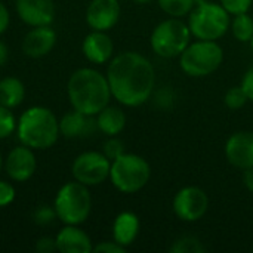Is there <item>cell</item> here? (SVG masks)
Listing matches in <instances>:
<instances>
[{
    "label": "cell",
    "mask_w": 253,
    "mask_h": 253,
    "mask_svg": "<svg viewBox=\"0 0 253 253\" xmlns=\"http://www.w3.org/2000/svg\"><path fill=\"white\" fill-rule=\"evenodd\" d=\"M105 76L113 98L129 108L144 105L156 87L153 64L147 56L135 50H126L113 56Z\"/></svg>",
    "instance_id": "obj_1"
},
{
    "label": "cell",
    "mask_w": 253,
    "mask_h": 253,
    "mask_svg": "<svg viewBox=\"0 0 253 253\" xmlns=\"http://www.w3.org/2000/svg\"><path fill=\"white\" fill-rule=\"evenodd\" d=\"M67 95L71 107L87 116H96L113 98L107 76L90 67L79 68L70 76Z\"/></svg>",
    "instance_id": "obj_2"
},
{
    "label": "cell",
    "mask_w": 253,
    "mask_h": 253,
    "mask_svg": "<svg viewBox=\"0 0 253 253\" xmlns=\"http://www.w3.org/2000/svg\"><path fill=\"white\" fill-rule=\"evenodd\" d=\"M16 135L22 145L34 151L47 150L53 147L61 136L59 120L47 107H30L16 122Z\"/></svg>",
    "instance_id": "obj_3"
},
{
    "label": "cell",
    "mask_w": 253,
    "mask_h": 253,
    "mask_svg": "<svg viewBox=\"0 0 253 253\" xmlns=\"http://www.w3.org/2000/svg\"><path fill=\"white\" fill-rule=\"evenodd\" d=\"M188 27L197 40H219L230 30V13L221 3L197 0V4L188 15Z\"/></svg>",
    "instance_id": "obj_4"
},
{
    "label": "cell",
    "mask_w": 253,
    "mask_h": 253,
    "mask_svg": "<svg viewBox=\"0 0 253 253\" xmlns=\"http://www.w3.org/2000/svg\"><path fill=\"white\" fill-rule=\"evenodd\" d=\"M58 219L64 225H80L87 221L92 212V196L89 187L79 181L65 182L53 200Z\"/></svg>",
    "instance_id": "obj_5"
},
{
    "label": "cell",
    "mask_w": 253,
    "mask_h": 253,
    "mask_svg": "<svg viewBox=\"0 0 253 253\" xmlns=\"http://www.w3.org/2000/svg\"><path fill=\"white\" fill-rule=\"evenodd\" d=\"M151 178L150 163L138 154L125 153L111 162L110 181L116 190L123 194H135L141 191Z\"/></svg>",
    "instance_id": "obj_6"
},
{
    "label": "cell",
    "mask_w": 253,
    "mask_h": 253,
    "mask_svg": "<svg viewBox=\"0 0 253 253\" xmlns=\"http://www.w3.org/2000/svg\"><path fill=\"white\" fill-rule=\"evenodd\" d=\"M224 61V50L215 40L191 42L179 55V67L190 77H206L213 74Z\"/></svg>",
    "instance_id": "obj_7"
},
{
    "label": "cell",
    "mask_w": 253,
    "mask_h": 253,
    "mask_svg": "<svg viewBox=\"0 0 253 253\" xmlns=\"http://www.w3.org/2000/svg\"><path fill=\"white\" fill-rule=\"evenodd\" d=\"M191 31L181 18H168L159 22L150 36V46L160 58H176L191 43Z\"/></svg>",
    "instance_id": "obj_8"
},
{
    "label": "cell",
    "mask_w": 253,
    "mask_h": 253,
    "mask_svg": "<svg viewBox=\"0 0 253 253\" xmlns=\"http://www.w3.org/2000/svg\"><path fill=\"white\" fill-rule=\"evenodd\" d=\"M111 160L101 151H84L71 165L73 178L86 187L101 185L110 178Z\"/></svg>",
    "instance_id": "obj_9"
},
{
    "label": "cell",
    "mask_w": 253,
    "mask_h": 253,
    "mask_svg": "<svg viewBox=\"0 0 253 253\" xmlns=\"http://www.w3.org/2000/svg\"><path fill=\"white\" fill-rule=\"evenodd\" d=\"M172 209L176 218L184 222L200 221L209 209V197L200 187L188 185L178 190L173 197Z\"/></svg>",
    "instance_id": "obj_10"
},
{
    "label": "cell",
    "mask_w": 253,
    "mask_h": 253,
    "mask_svg": "<svg viewBox=\"0 0 253 253\" xmlns=\"http://www.w3.org/2000/svg\"><path fill=\"white\" fill-rule=\"evenodd\" d=\"M3 168L6 175L15 182H27L33 178L37 169V159L34 150L27 145L15 147L9 151L4 159Z\"/></svg>",
    "instance_id": "obj_11"
},
{
    "label": "cell",
    "mask_w": 253,
    "mask_h": 253,
    "mask_svg": "<svg viewBox=\"0 0 253 253\" xmlns=\"http://www.w3.org/2000/svg\"><path fill=\"white\" fill-rule=\"evenodd\" d=\"M228 163L240 170L253 168V132L242 130L233 133L225 142Z\"/></svg>",
    "instance_id": "obj_12"
},
{
    "label": "cell",
    "mask_w": 253,
    "mask_h": 253,
    "mask_svg": "<svg viewBox=\"0 0 253 253\" xmlns=\"http://www.w3.org/2000/svg\"><path fill=\"white\" fill-rule=\"evenodd\" d=\"M119 0H92L86 9V22L92 30L110 31L120 19Z\"/></svg>",
    "instance_id": "obj_13"
},
{
    "label": "cell",
    "mask_w": 253,
    "mask_h": 253,
    "mask_svg": "<svg viewBox=\"0 0 253 253\" xmlns=\"http://www.w3.org/2000/svg\"><path fill=\"white\" fill-rule=\"evenodd\" d=\"M19 19L30 27L50 25L55 19L53 0H15Z\"/></svg>",
    "instance_id": "obj_14"
},
{
    "label": "cell",
    "mask_w": 253,
    "mask_h": 253,
    "mask_svg": "<svg viewBox=\"0 0 253 253\" xmlns=\"http://www.w3.org/2000/svg\"><path fill=\"white\" fill-rule=\"evenodd\" d=\"M56 44V31L50 25L31 27L24 36L21 49L28 58H43L52 52Z\"/></svg>",
    "instance_id": "obj_15"
},
{
    "label": "cell",
    "mask_w": 253,
    "mask_h": 253,
    "mask_svg": "<svg viewBox=\"0 0 253 253\" xmlns=\"http://www.w3.org/2000/svg\"><path fill=\"white\" fill-rule=\"evenodd\" d=\"M82 52L92 64H108L114 55V43L107 31L92 30L82 42Z\"/></svg>",
    "instance_id": "obj_16"
},
{
    "label": "cell",
    "mask_w": 253,
    "mask_h": 253,
    "mask_svg": "<svg viewBox=\"0 0 253 253\" xmlns=\"http://www.w3.org/2000/svg\"><path fill=\"white\" fill-rule=\"evenodd\" d=\"M96 129V120L93 119V116L83 114L74 108L59 119V132L67 139L87 138Z\"/></svg>",
    "instance_id": "obj_17"
},
{
    "label": "cell",
    "mask_w": 253,
    "mask_h": 253,
    "mask_svg": "<svg viewBox=\"0 0 253 253\" xmlns=\"http://www.w3.org/2000/svg\"><path fill=\"white\" fill-rule=\"evenodd\" d=\"M56 251L61 253H90L93 243L79 225H64L55 237Z\"/></svg>",
    "instance_id": "obj_18"
},
{
    "label": "cell",
    "mask_w": 253,
    "mask_h": 253,
    "mask_svg": "<svg viewBox=\"0 0 253 253\" xmlns=\"http://www.w3.org/2000/svg\"><path fill=\"white\" fill-rule=\"evenodd\" d=\"M139 230L141 222L136 213L129 211L120 212L113 222V240L127 249L136 240Z\"/></svg>",
    "instance_id": "obj_19"
},
{
    "label": "cell",
    "mask_w": 253,
    "mask_h": 253,
    "mask_svg": "<svg viewBox=\"0 0 253 253\" xmlns=\"http://www.w3.org/2000/svg\"><path fill=\"white\" fill-rule=\"evenodd\" d=\"M96 127L107 136H117L126 126V114L120 107L107 105L96 114Z\"/></svg>",
    "instance_id": "obj_20"
},
{
    "label": "cell",
    "mask_w": 253,
    "mask_h": 253,
    "mask_svg": "<svg viewBox=\"0 0 253 253\" xmlns=\"http://www.w3.org/2000/svg\"><path fill=\"white\" fill-rule=\"evenodd\" d=\"M25 98V86L15 76L0 79V105L10 110L19 107Z\"/></svg>",
    "instance_id": "obj_21"
},
{
    "label": "cell",
    "mask_w": 253,
    "mask_h": 253,
    "mask_svg": "<svg viewBox=\"0 0 253 253\" xmlns=\"http://www.w3.org/2000/svg\"><path fill=\"white\" fill-rule=\"evenodd\" d=\"M230 28L236 40L242 43H249L253 37V18L248 12L234 15Z\"/></svg>",
    "instance_id": "obj_22"
},
{
    "label": "cell",
    "mask_w": 253,
    "mask_h": 253,
    "mask_svg": "<svg viewBox=\"0 0 253 253\" xmlns=\"http://www.w3.org/2000/svg\"><path fill=\"white\" fill-rule=\"evenodd\" d=\"M159 7L172 18H182L190 15V12L197 4V0H157Z\"/></svg>",
    "instance_id": "obj_23"
},
{
    "label": "cell",
    "mask_w": 253,
    "mask_h": 253,
    "mask_svg": "<svg viewBox=\"0 0 253 253\" xmlns=\"http://www.w3.org/2000/svg\"><path fill=\"white\" fill-rule=\"evenodd\" d=\"M169 252L172 253H205L206 246L202 243V240L196 236H182L173 242V245L169 248Z\"/></svg>",
    "instance_id": "obj_24"
},
{
    "label": "cell",
    "mask_w": 253,
    "mask_h": 253,
    "mask_svg": "<svg viewBox=\"0 0 253 253\" xmlns=\"http://www.w3.org/2000/svg\"><path fill=\"white\" fill-rule=\"evenodd\" d=\"M249 102V98L242 86H233L227 90L224 96V104L230 110H240Z\"/></svg>",
    "instance_id": "obj_25"
},
{
    "label": "cell",
    "mask_w": 253,
    "mask_h": 253,
    "mask_svg": "<svg viewBox=\"0 0 253 253\" xmlns=\"http://www.w3.org/2000/svg\"><path fill=\"white\" fill-rule=\"evenodd\" d=\"M16 122L12 110L0 105V139L9 138L16 130Z\"/></svg>",
    "instance_id": "obj_26"
},
{
    "label": "cell",
    "mask_w": 253,
    "mask_h": 253,
    "mask_svg": "<svg viewBox=\"0 0 253 253\" xmlns=\"http://www.w3.org/2000/svg\"><path fill=\"white\" fill-rule=\"evenodd\" d=\"M55 219H58L56 211H55V208H50V206H47V205L39 206V208L34 211V213H33V221H34L37 225H42V227L50 225Z\"/></svg>",
    "instance_id": "obj_27"
},
{
    "label": "cell",
    "mask_w": 253,
    "mask_h": 253,
    "mask_svg": "<svg viewBox=\"0 0 253 253\" xmlns=\"http://www.w3.org/2000/svg\"><path fill=\"white\" fill-rule=\"evenodd\" d=\"M102 153L113 162V160H116L117 157H120L122 154L126 153L125 151V144L117 136H108V139L102 145Z\"/></svg>",
    "instance_id": "obj_28"
},
{
    "label": "cell",
    "mask_w": 253,
    "mask_h": 253,
    "mask_svg": "<svg viewBox=\"0 0 253 253\" xmlns=\"http://www.w3.org/2000/svg\"><path fill=\"white\" fill-rule=\"evenodd\" d=\"M222 7L231 15H239V13H246L252 7L253 0H219Z\"/></svg>",
    "instance_id": "obj_29"
},
{
    "label": "cell",
    "mask_w": 253,
    "mask_h": 253,
    "mask_svg": "<svg viewBox=\"0 0 253 253\" xmlns=\"http://www.w3.org/2000/svg\"><path fill=\"white\" fill-rule=\"evenodd\" d=\"M15 196H16L15 187L7 181L0 179V208L9 206L15 200Z\"/></svg>",
    "instance_id": "obj_30"
},
{
    "label": "cell",
    "mask_w": 253,
    "mask_h": 253,
    "mask_svg": "<svg viewBox=\"0 0 253 253\" xmlns=\"http://www.w3.org/2000/svg\"><path fill=\"white\" fill-rule=\"evenodd\" d=\"M93 252L95 253H125L126 248H123L122 245H119L116 240H107V242H101L96 246H93Z\"/></svg>",
    "instance_id": "obj_31"
},
{
    "label": "cell",
    "mask_w": 253,
    "mask_h": 253,
    "mask_svg": "<svg viewBox=\"0 0 253 253\" xmlns=\"http://www.w3.org/2000/svg\"><path fill=\"white\" fill-rule=\"evenodd\" d=\"M36 251L39 253H52L56 251V242L52 237H40L36 242Z\"/></svg>",
    "instance_id": "obj_32"
},
{
    "label": "cell",
    "mask_w": 253,
    "mask_h": 253,
    "mask_svg": "<svg viewBox=\"0 0 253 253\" xmlns=\"http://www.w3.org/2000/svg\"><path fill=\"white\" fill-rule=\"evenodd\" d=\"M240 86L243 87V90L246 92L249 101H253V65L248 68V71L245 73Z\"/></svg>",
    "instance_id": "obj_33"
},
{
    "label": "cell",
    "mask_w": 253,
    "mask_h": 253,
    "mask_svg": "<svg viewBox=\"0 0 253 253\" xmlns=\"http://www.w3.org/2000/svg\"><path fill=\"white\" fill-rule=\"evenodd\" d=\"M10 24V13L9 9L6 7V4L0 0V36L9 28Z\"/></svg>",
    "instance_id": "obj_34"
},
{
    "label": "cell",
    "mask_w": 253,
    "mask_h": 253,
    "mask_svg": "<svg viewBox=\"0 0 253 253\" xmlns=\"http://www.w3.org/2000/svg\"><path fill=\"white\" fill-rule=\"evenodd\" d=\"M243 185L248 191L253 193V168L243 170Z\"/></svg>",
    "instance_id": "obj_35"
},
{
    "label": "cell",
    "mask_w": 253,
    "mask_h": 253,
    "mask_svg": "<svg viewBox=\"0 0 253 253\" xmlns=\"http://www.w3.org/2000/svg\"><path fill=\"white\" fill-rule=\"evenodd\" d=\"M9 59V49L3 40H0V67H3Z\"/></svg>",
    "instance_id": "obj_36"
},
{
    "label": "cell",
    "mask_w": 253,
    "mask_h": 253,
    "mask_svg": "<svg viewBox=\"0 0 253 253\" xmlns=\"http://www.w3.org/2000/svg\"><path fill=\"white\" fill-rule=\"evenodd\" d=\"M135 3H139V4H145V3H150L151 0H133Z\"/></svg>",
    "instance_id": "obj_37"
},
{
    "label": "cell",
    "mask_w": 253,
    "mask_h": 253,
    "mask_svg": "<svg viewBox=\"0 0 253 253\" xmlns=\"http://www.w3.org/2000/svg\"><path fill=\"white\" fill-rule=\"evenodd\" d=\"M3 157H1V153H0V172H1V168H3Z\"/></svg>",
    "instance_id": "obj_38"
},
{
    "label": "cell",
    "mask_w": 253,
    "mask_h": 253,
    "mask_svg": "<svg viewBox=\"0 0 253 253\" xmlns=\"http://www.w3.org/2000/svg\"><path fill=\"white\" fill-rule=\"evenodd\" d=\"M249 43H251V47H252V50H253V37H252V40H251Z\"/></svg>",
    "instance_id": "obj_39"
}]
</instances>
